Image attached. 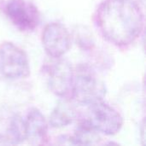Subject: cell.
<instances>
[{"label": "cell", "instance_id": "7a4b0ae2", "mask_svg": "<svg viewBox=\"0 0 146 146\" xmlns=\"http://www.w3.org/2000/svg\"><path fill=\"white\" fill-rule=\"evenodd\" d=\"M105 95L104 82L93 72L85 69L74 73L71 97L78 104L89 106L103 101Z\"/></svg>", "mask_w": 146, "mask_h": 146}, {"label": "cell", "instance_id": "5b68a950", "mask_svg": "<svg viewBox=\"0 0 146 146\" xmlns=\"http://www.w3.org/2000/svg\"><path fill=\"white\" fill-rule=\"evenodd\" d=\"M86 121L98 133L110 136L118 133L123 125V118L121 114L103 101L88 106Z\"/></svg>", "mask_w": 146, "mask_h": 146}, {"label": "cell", "instance_id": "6da1fadb", "mask_svg": "<svg viewBox=\"0 0 146 146\" xmlns=\"http://www.w3.org/2000/svg\"><path fill=\"white\" fill-rule=\"evenodd\" d=\"M96 25L103 37L116 46L133 44L144 29V14L133 0H105L95 14Z\"/></svg>", "mask_w": 146, "mask_h": 146}, {"label": "cell", "instance_id": "ba28073f", "mask_svg": "<svg viewBox=\"0 0 146 146\" xmlns=\"http://www.w3.org/2000/svg\"><path fill=\"white\" fill-rule=\"evenodd\" d=\"M24 121L25 140L31 145H44L47 140L48 123L37 108L31 109Z\"/></svg>", "mask_w": 146, "mask_h": 146}, {"label": "cell", "instance_id": "9c48e42d", "mask_svg": "<svg viewBox=\"0 0 146 146\" xmlns=\"http://www.w3.org/2000/svg\"><path fill=\"white\" fill-rule=\"evenodd\" d=\"M76 109L74 105L68 99L61 100L52 110L49 124L54 128H62L70 125L76 118Z\"/></svg>", "mask_w": 146, "mask_h": 146}, {"label": "cell", "instance_id": "8992f818", "mask_svg": "<svg viewBox=\"0 0 146 146\" xmlns=\"http://www.w3.org/2000/svg\"><path fill=\"white\" fill-rule=\"evenodd\" d=\"M41 40L45 53L53 58H61L71 46L70 33L68 28L60 22L47 24L42 33Z\"/></svg>", "mask_w": 146, "mask_h": 146}, {"label": "cell", "instance_id": "3957f363", "mask_svg": "<svg viewBox=\"0 0 146 146\" xmlns=\"http://www.w3.org/2000/svg\"><path fill=\"white\" fill-rule=\"evenodd\" d=\"M0 73L9 80L24 79L30 74L27 55L12 42L0 44Z\"/></svg>", "mask_w": 146, "mask_h": 146}, {"label": "cell", "instance_id": "52a82bcc", "mask_svg": "<svg viewBox=\"0 0 146 146\" xmlns=\"http://www.w3.org/2000/svg\"><path fill=\"white\" fill-rule=\"evenodd\" d=\"M74 71L68 62L58 60L49 69L48 84L51 92L62 98H68L71 96Z\"/></svg>", "mask_w": 146, "mask_h": 146}, {"label": "cell", "instance_id": "277c9868", "mask_svg": "<svg viewBox=\"0 0 146 146\" xmlns=\"http://www.w3.org/2000/svg\"><path fill=\"white\" fill-rule=\"evenodd\" d=\"M2 9L9 21L21 32H32L39 25L40 13L28 0H3Z\"/></svg>", "mask_w": 146, "mask_h": 146}, {"label": "cell", "instance_id": "30bf717a", "mask_svg": "<svg viewBox=\"0 0 146 146\" xmlns=\"http://www.w3.org/2000/svg\"><path fill=\"white\" fill-rule=\"evenodd\" d=\"M100 140L98 132L86 120L79 123L74 135L70 137V144L78 145H98Z\"/></svg>", "mask_w": 146, "mask_h": 146}]
</instances>
